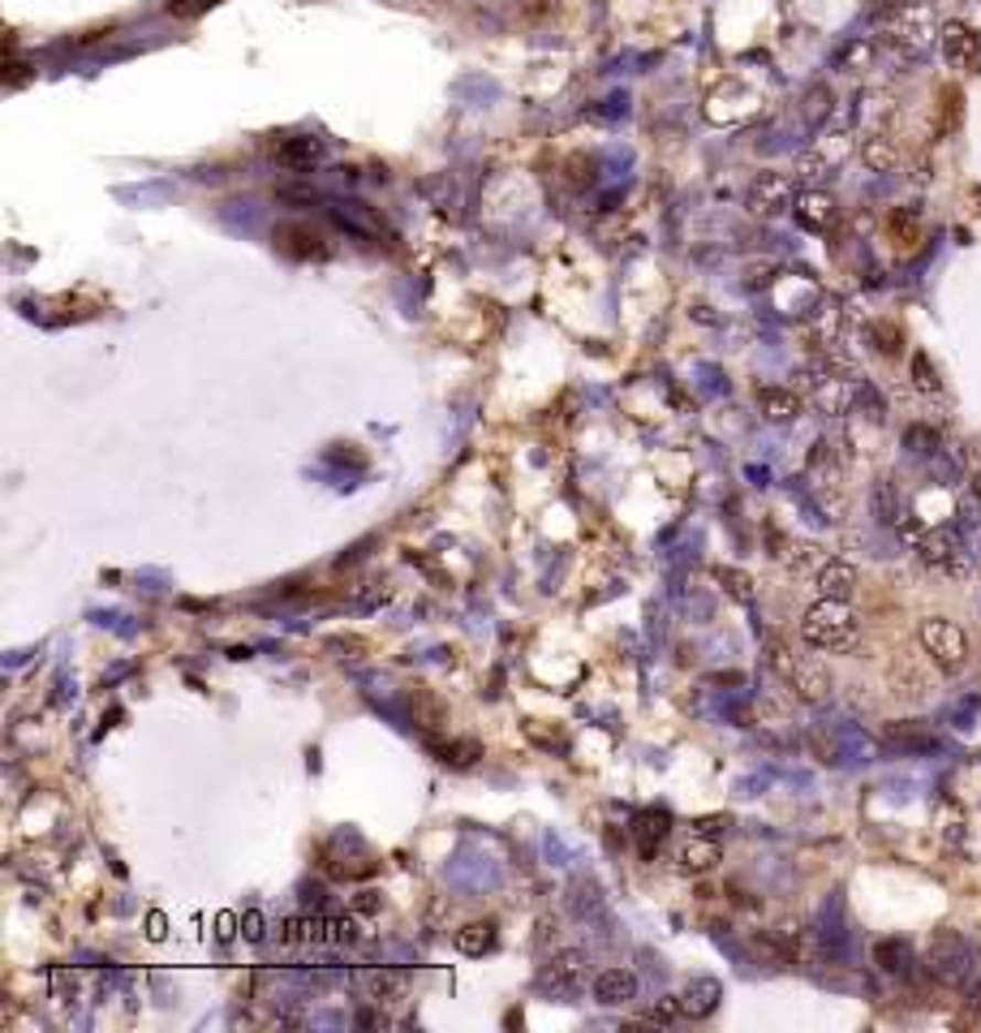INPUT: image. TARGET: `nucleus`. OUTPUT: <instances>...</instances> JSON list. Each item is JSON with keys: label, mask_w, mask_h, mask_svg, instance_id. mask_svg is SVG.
Returning <instances> with one entry per match:
<instances>
[{"label": "nucleus", "mask_w": 981, "mask_h": 1033, "mask_svg": "<svg viewBox=\"0 0 981 1033\" xmlns=\"http://www.w3.org/2000/svg\"><path fill=\"white\" fill-rule=\"evenodd\" d=\"M801 637L813 650H848L856 642V616L844 599H818L801 621Z\"/></svg>", "instance_id": "nucleus-1"}, {"label": "nucleus", "mask_w": 981, "mask_h": 1033, "mask_svg": "<svg viewBox=\"0 0 981 1033\" xmlns=\"http://www.w3.org/2000/svg\"><path fill=\"white\" fill-rule=\"evenodd\" d=\"M883 31L904 52H926V47L935 44V13H930V4H917V0L895 4L892 13H887V22H883Z\"/></svg>", "instance_id": "nucleus-2"}, {"label": "nucleus", "mask_w": 981, "mask_h": 1033, "mask_svg": "<svg viewBox=\"0 0 981 1033\" xmlns=\"http://www.w3.org/2000/svg\"><path fill=\"white\" fill-rule=\"evenodd\" d=\"M917 556H921L930 569L947 573V578H969V569H973L969 547H964V539H960L956 530H926L921 542H917Z\"/></svg>", "instance_id": "nucleus-3"}, {"label": "nucleus", "mask_w": 981, "mask_h": 1033, "mask_svg": "<svg viewBox=\"0 0 981 1033\" xmlns=\"http://www.w3.org/2000/svg\"><path fill=\"white\" fill-rule=\"evenodd\" d=\"M921 646H926V655L935 659L938 668H947V672L964 668V659H969V637H964V630L951 625V621H942V616L921 621Z\"/></svg>", "instance_id": "nucleus-4"}, {"label": "nucleus", "mask_w": 981, "mask_h": 1033, "mask_svg": "<svg viewBox=\"0 0 981 1033\" xmlns=\"http://www.w3.org/2000/svg\"><path fill=\"white\" fill-rule=\"evenodd\" d=\"M793 203H797V190H793L788 173H758L754 185H750V212L754 216H779Z\"/></svg>", "instance_id": "nucleus-5"}, {"label": "nucleus", "mask_w": 981, "mask_h": 1033, "mask_svg": "<svg viewBox=\"0 0 981 1033\" xmlns=\"http://www.w3.org/2000/svg\"><path fill=\"white\" fill-rule=\"evenodd\" d=\"M779 668L788 672V680H793V689L801 693L805 702H822L827 693H831V672L822 668V664H813V659H779Z\"/></svg>", "instance_id": "nucleus-6"}, {"label": "nucleus", "mask_w": 981, "mask_h": 1033, "mask_svg": "<svg viewBox=\"0 0 981 1033\" xmlns=\"http://www.w3.org/2000/svg\"><path fill=\"white\" fill-rule=\"evenodd\" d=\"M942 56L956 65V69H978L981 65V35L978 31H969V26H960V22H951V26H942Z\"/></svg>", "instance_id": "nucleus-7"}, {"label": "nucleus", "mask_w": 981, "mask_h": 1033, "mask_svg": "<svg viewBox=\"0 0 981 1033\" xmlns=\"http://www.w3.org/2000/svg\"><path fill=\"white\" fill-rule=\"evenodd\" d=\"M276 246L293 259H327V241L311 225H280L276 228Z\"/></svg>", "instance_id": "nucleus-8"}, {"label": "nucleus", "mask_w": 981, "mask_h": 1033, "mask_svg": "<svg viewBox=\"0 0 981 1033\" xmlns=\"http://www.w3.org/2000/svg\"><path fill=\"white\" fill-rule=\"evenodd\" d=\"M719 999H723V987H719L714 978H693V982L684 987V994H680V1012L693 1016V1021H707L714 1008H719Z\"/></svg>", "instance_id": "nucleus-9"}, {"label": "nucleus", "mask_w": 981, "mask_h": 1033, "mask_svg": "<svg viewBox=\"0 0 981 1033\" xmlns=\"http://www.w3.org/2000/svg\"><path fill=\"white\" fill-rule=\"evenodd\" d=\"M797 220L805 228H813V233L831 228L836 225V198L822 194V190H805V194H797Z\"/></svg>", "instance_id": "nucleus-10"}, {"label": "nucleus", "mask_w": 981, "mask_h": 1033, "mask_svg": "<svg viewBox=\"0 0 981 1033\" xmlns=\"http://www.w3.org/2000/svg\"><path fill=\"white\" fill-rule=\"evenodd\" d=\"M542 982H547V987H556V990H564V994H573V990L585 982V956H581V951H560V956L547 965Z\"/></svg>", "instance_id": "nucleus-11"}, {"label": "nucleus", "mask_w": 981, "mask_h": 1033, "mask_svg": "<svg viewBox=\"0 0 981 1033\" xmlns=\"http://www.w3.org/2000/svg\"><path fill=\"white\" fill-rule=\"evenodd\" d=\"M594 999L607 1003V1008L628 1003V999H637V978H633L628 969H603V973L594 978Z\"/></svg>", "instance_id": "nucleus-12"}, {"label": "nucleus", "mask_w": 981, "mask_h": 1033, "mask_svg": "<svg viewBox=\"0 0 981 1033\" xmlns=\"http://www.w3.org/2000/svg\"><path fill=\"white\" fill-rule=\"evenodd\" d=\"M818 590H822V599H852V590H856V564H848V560H827L822 569H818Z\"/></svg>", "instance_id": "nucleus-13"}, {"label": "nucleus", "mask_w": 981, "mask_h": 1033, "mask_svg": "<svg viewBox=\"0 0 981 1033\" xmlns=\"http://www.w3.org/2000/svg\"><path fill=\"white\" fill-rule=\"evenodd\" d=\"M758 405L770 422H793V418L801 413V397H797L793 388H762Z\"/></svg>", "instance_id": "nucleus-14"}, {"label": "nucleus", "mask_w": 981, "mask_h": 1033, "mask_svg": "<svg viewBox=\"0 0 981 1033\" xmlns=\"http://www.w3.org/2000/svg\"><path fill=\"white\" fill-rule=\"evenodd\" d=\"M676 861H680V870H689V874H707V870H714V861H719V844H714V840H689V844H680Z\"/></svg>", "instance_id": "nucleus-15"}, {"label": "nucleus", "mask_w": 981, "mask_h": 1033, "mask_svg": "<svg viewBox=\"0 0 981 1033\" xmlns=\"http://www.w3.org/2000/svg\"><path fill=\"white\" fill-rule=\"evenodd\" d=\"M490 947H495L490 922H470L465 930H456V951H465V956H487Z\"/></svg>", "instance_id": "nucleus-16"}, {"label": "nucleus", "mask_w": 981, "mask_h": 1033, "mask_svg": "<svg viewBox=\"0 0 981 1033\" xmlns=\"http://www.w3.org/2000/svg\"><path fill=\"white\" fill-rule=\"evenodd\" d=\"M861 155H865V164H870L874 173H892L895 164H899V151H895V142H892V138H883V134L865 138Z\"/></svg>", "instance_id": "nucleus-17"}, {"label": "nucleus", "mask_w": 981, "mask_h": 1033, "mask_svg": "<svg viewBox=\"0 0 981 1033\" xmlns=\"http://www.w3.org/2000/svg\"><path fill=\"white\" fill-rule=\"evenodd\" d=\"M913 388L926 397L942 392V379H938V366L930 362V354H913Z\"/></svg>", "instance_id": "nucleus-18"}, {"label": "nucleus", "mask_w": 981, "mask_h": 1033, "mask_svg": "<svg viewBox=\"0 0 981 1033\" xmlns=\"http://www.w3.org/2000/svg\"><path fill=\"white\" fill-rule=\"evenodd\" d=\"M664 836H668V814H655V809H650V814L637 818V840H642V853L646 857L655 853V840H664Z\"/></svg>", "instance_id": "nucleus-19"}, {"label": "nucleus", "mask_w": 981, "mask_h": 1033, "mask_svg": "<svg viewBox=\"0 0 981 1033\" xmlns=\"http://www.w3.org/2000/svg\"><path fill=\"white\" fill-rule=\"evenodd\" d=\"M431 750L444 758L448 766H470L483 750H478V741H452V745H440V741H431Z\"/></svg>", "instance_id": "nucleus-20"}, {"label": "nucleus", "mask_w": 981, "mask_h": 1033, "mask_svg": "<svg viewBox=\"0 0 981 1033\" xmlns=\"http://www.w3.org/2000/svg\"><path fill=\"white\" fill-rule=\"evenodd\" d=\"M908 944H895V939H887V944H878V965L887 969V973H908Z\"/></svg>", "instance_id": "nucleus-21"}, {"label": "nucleus", "mask_w": 981, "mask_h": 1033, "mask_svg": "<svg viewBox=\"0 0 981 1033\" xmlns=\"http://www.w3.org/2000/svg\"><path fill=\"white\" fill-rule=\"evenodd\" d=\"M241 935H246V944H263L268 930H263V913H259V908H246V913H241Z\"/></svg>", "instance_id": "nucleus-22"}, {"label": "nucleus", "mask_w": 981, "mask_h": 1033, "mask_svg": "<svg viewBox=\"0 0 981 1033\" xmlns=\"http://www.w3.org/2000/svg\"><path fill=\"white\" fill-rule=\"evenodd\" d=\"M280 944H306V917H284L280 922Z\"/></svg>", "instance_id": "nucleus-23"}, {"label": "nucleus", "mask_w": 981, "mask_h": 1033, "mask_svg": "<svg viewBox=\"0 0 981 1033\" xmlns=\"http://www.w3.org/2000/svg\"><path fill=\"white\" fill-rule=\"evenodd\" d=\"M212 4H216V0H173V4H169V13H173V18H194V13L212 9Z\"/></svg>", "instance_id": "nucleus-24"}, {"label": "nucleus", "mask_w": 981, "mask_h": 1033, "mask_svg": "<svg viewBox=\"0 0 981 1033\" xmlns=\"http://www.w3.org/2000/svg\"><path fill=\"white\" fill-rule=\"evenodd\" d=\"M723 582H732V594H736V599H750V578H745V573H723Z\"/></svg>", "instance_id": "nucleus-25"}, {"label": "nucleus", "mask_w": 981, "mask_h": 1033, "mask_svg": "<svg viewBox=\"0 0 981 1033\" xmlns=\"http://www.w3.org/2000/svg\"><path fill=\"white\" fill-rule=\"evenodd\" d=\"M237 922H241V917H233V913H220V939H233V935H237V930H233Z\"/></svg>", "instance_id": "nucleus-26"}, {"label": "nucleus", "mask_w": 981, "mask_h": 1033, "mask_svg": "<svg viewBox=\"0 0 981 1033\" xmlns=\"http://www.w3.org/2000/svg\"><path fill=\"white\" fill-rule=\"evenodd\" d=\"M160 935H164V917L155 913V917H151V939H160Z\"/></svg>", "instance_id": "nucleus-27"}, {"label": "nucleus", "mask_w": 981, "mask_h": 1033, "mask_svg": "<svg viewBox=\"0 0 981 1033\" xmlns=\"http://www.w3.org/2000/svg\"><path fill=\"white\" fill-rule=\"evenodd\" d=\"M973 492H978V495H981V474H978V478H973Z\"/></svg>", "instance_id": "nucleus-28"}]
</instances>
